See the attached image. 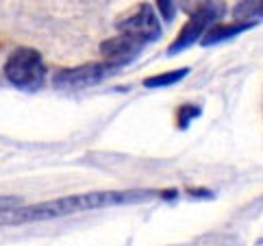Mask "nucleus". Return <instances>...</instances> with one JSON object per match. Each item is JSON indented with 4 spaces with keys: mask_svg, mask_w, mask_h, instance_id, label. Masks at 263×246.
<instances>
[{
    "mask_svg": "<svg viewBox=\"0 0 263 246\" xmlns=\"http://www.w3.org/2000/svg\"><path fill=\"white\" fill-rule=\"evenodd\" d=\"M161 196L157 190H105V192H85L52 198V201L35 203V205H9L0 209V224L17 226V224H33L57 220L63 216L107 209V207H124V205H139L148 203L153 198Z\"/></svg>",
    "mask_w": 263,
    "mask_h": 246,
    "instance_id": "f257e3e1",
    "label": "nucleus"
},
{
    "mask_svg": "<svg viewBox=\"0 0 263 246\" xmlns=\"http://www.w3.org/2000/svg\"><path fill=\"white\" fill-rule=\"evenodd\" d=\"M5 77L7 81L20 92H40L46 85V70L44 57L40 50L29 48V46H20L15 48L5 61Z\"/></svg>",
    "mask_w": 263,
    "mask_h": 246,
    "instance_id": "f03ea898",
    "label": "nucleus"
},
{
    "mask_svg": "<svg viewBox=\"0 0 263 246\" xmlns=\"http://www.w3.org/2000/svg\"><path fill=\"white\" fill-rule=\"evenodd\" d=\"M120 72L118 63L111 61H98V63H83L77 68H63L57 70L52 77V85L57 90H87L93 85H100L109 77H116Z\"/></svg>",
    "mask_w": 263,
    "mask_h": 246,
    "instance_id": "7ed1b4c3",
    "label": "nucleus"
},
{
    "mask_svg": "<svg viewBox=\"0 0 263 246\" xmlns=\"http://www.w3.org/2000/svg\"><path fill=\"white\" fill-rule=\"evenodd\" d=\"M222 9H224L222 3H215V0H209V3L202 5L200 9H196L190 20L183 24L178 37L170 44V48H167V55L174 57V55H178V52L187 50V48H190V46H194L196 42H200V37L206 33V28L220 20Z\"/></svg>",
    "mask_w": 263,
    "mask_h": 246,
    "instance_id": "20e7f679",
    "label": "nucleus"
},
{
    "mask_svg": "<svg viewBox=\"0 0 263 246\" xmlns=\"http://www.w3.org/2000/svg\"><path fill=\"white\" fill-rule=\"evenodd\" d=\"M116 28L120 33H126L130 37H135L142 44H153L161 37L163 28H161V20L155 11V7L150 3H142L135 7V11H130L126 17L118 20Z\"/></svg>",
    "mask_w": 263,
    "mask_h": 246,
    "instance_id": "39448f33",
    "label": "nucleus"
},
{
    "mask_svg": "<svg viewBox=\"0 0 263 246\" xmlns=\"http://www.w3.org/2000/svg\"><path fill=\"white\" fill-rule=\"evenodd\" d=\"M144 46L146 44L135 40V37H130L126 33H120L118 37H111V40H105L100 44V55L105 57L107 61L118 63L120 68H124L126 63L137 59L139 52L144 50Z\"/></svg>",
    "mask_w": 263,
    "mask_h": 246,
    "instance_id": "423d86ee",
    "label": "nucleus"
},
{
    "mask_svg": "<svg viewBox=\"0 0 263 246\" xmlns=\"http://www.w3.org/2000/svg\"><path fill=\"white\" fill-rule=\"evenodd\" d=\"M255 26H257V22H250V20H237L235 24H211L206 28V33L200 37V44L206 46V48H209V46H220Z\"/></svg>",
    "mask_w": 263,
    "mask_h": 246,
    "instance_id": "0eeeda50",
    "label": "nucleus"
},
{
    "mask_svg": "<svg viewBox=\"0 0 263 246\" xmlns=\"http://www.w3.org/2000/svg\"><path fill=\"white\" fill-rule=\"evenodd\" d=\"M190 77V68H176L170 72H163V74H157V77H150L144 81V85L148 90H161V87H172L178 81H183Z\"/></svg>",
    "mask_w": 263,
    "mask_h": 246,
    "instance_id": "6e6552de",
    "label": "nucleus"
},
{
    "mask_svg": "<svg viewBox=\"0 0 263 246\" xmlns=\"http://www.w3.org/2000/svg\"><path fill=\"white\" fill-rule=\"evenodd\" d=\"M233 17L235 20H250V22L263 20V0H241V3L235 5Z\"/></svg>",
    "mask_w": 263,
    "mask_h": 246,
    "instance_id": "1a4fd4ad",
    "label": "nucleus"
},
{
    "mask_svg": "<svg viewBox=\"0 0 263 246\" xmlns=\"http://www.w3.org/2000/svg\"><path fill=\"white\" fill-rule=\"evenodd\" d=\"M202 116V107L200 105H192V102H187V105L178 107L176 111V120H178V129H190V125L194 120H198Z\"/></svg>",
    "mask_w": 263,
    "mask_h": 246,
    "instance_id": "9d476101",
    "label": "nucleus"
},
{
    "mask_svg": "<svg viewBox=\"0 0 263 246\" xmlns=\"http://www.w3.org/2000/svg\"><path fill=\"white\" fill-rule=\"evenodd\" d=\"M157 7H159V15H161L165 22H172L174 20V15H176L174 0H157Z\"/></svg>",
    "mask_w": 263,
    "mask_h": 246,
    "instance_id": "9b49d317",
    "label": "nucleus"
},
{
    "mask_svg": "<svg viewBox=\"0 0 263 246\" xmlns=\"http://www.w3.org/2000/svg\"><path fill=\"white\" fill-rule=\"evenodd\" d=\"M187 194H190L192 198H213V192H209V190H196V187H192Z\"/></svg>",
    "mask_w": 263,
    "mask_h": 246,
    "instance_id": "f8f14e48",
    "label": "nucleus"
},
{
    "mask_svg": "<svg viewBox=\"0 0 263 246\" xmlns=\"http://www.w3.org/2000/svg\"><path fill=\"white\" fill-rule=\"evenodd\" d=\"M15 203H17V198H13V196H0V209L9 207V205H15Z\"/></svg>",
    "mask_w": 263,
    "mask_h": 246,
    "instance_id": "ddd939ff",
    "label": "nucleus"
},
{
    "mask_svg": "<svg viewBox=\"0 0 263 246\" xmlns=\"http://www.w3.org/2000/svg\"><path fill=\"white\" fill-rule=\"evenodd\" d=\"M259 244H263V240H259Z\"/></svg>",
    "mask_w": 263,
    "mask_h": 246,
    "instance_id": "4468645a",
    "label": "nucleus"
}]
</instances>
